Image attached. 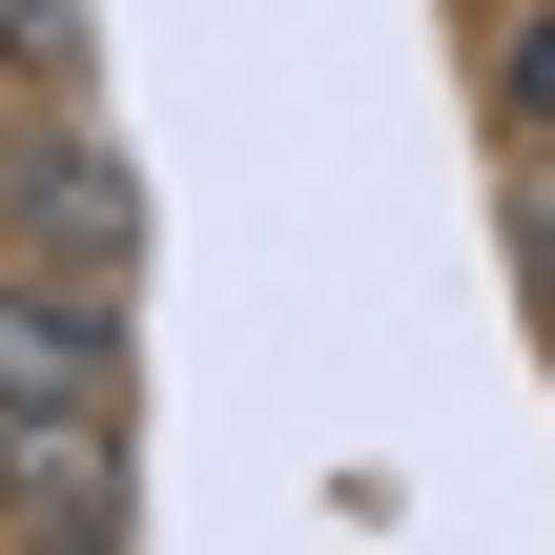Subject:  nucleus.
I'll return each mask as SVG.
<instances>
[{
    "instance_id": "obj_4",
    "label": "nucleus",
    "mask_w": 555,
    "mask_h": 555,
    "mask_svg": "<svg viewBox=\"0 0 555 555\" xmlns=\"http://www.w3.org/2000/svg\"><path fill=\"white\" fill-rule=\"evenodd\" d=\"M0 82L82 103V82H103V21H82V0H0Z\"/></svg>"
},
{
    "instance_id": "obj_1",
    "label": "nucleus",
    "mask_w": 555,
    "mask_h": 555,
    "mask_svg": "<svg viewBox=\"0 0 555 555\" xmlns=\"http://www.w3.org/2000/svg\"><path fill=\"white\" fill-rule=\"evenodd\" d=\"M0 206H21V247H41V268H103V288L144 268V165H124L82 103H41V124L0 144Z\"/></svg>"
},
{
    "instance_id": "obj_2",
    "label": "nucleus",
    "mask_w": 555,
    "mask_h": 555,
    "mask_svg": "<svg viewBox=\"0 0 555 555\" xmlns=\"http://www.w3.org/2000/svg\"><path fill=\"white\" fill-rule=\"evenodd\" d=\"M41 412H124L103 268H0V433H41Z\"/></svg>"
},
{
    "instance_id": "obj_3",
    "label": "nucleus",
    "mask_w": 555,
    "mask_h": 555,
    "mask_svg": "<svg viewBox=\"0 0 555 555\" xmlns=\"http://www.w3.org/2000/svg\"><path fill=\"white\" fill-rule=\"evenodd\" d=\"M0 494H21V535H124V412H41V433H0Z\"/></svg>"
}]
</instances>
